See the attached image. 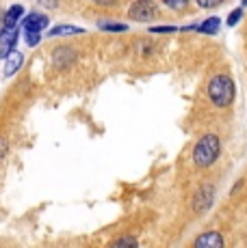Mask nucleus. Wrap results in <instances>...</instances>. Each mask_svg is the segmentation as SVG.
I'll use <instances>...</instances> for the list:
<instances>
[{"mask_svg": "<svg viewBox=\"0 0 247 248\" xmlns=\"http://www.w3.org/2000/svg\"><path fill=\"white\" fill-rule=\"evenodd\" d=\"M111 246H137L135 237H120V240H113Z\"/></svg>", "mask_w": 247, "mask_h": 248, "instance_id": "obj_16", "label": "nucleus"}, {"mask_svg": "<svg viewBox=\"0 0 247 248\" xmlns=\"http://www.w3.org/2000/svg\"><path fill=\"white\" fill-rule=\"evenodd\" d=\"M7 138H0V160L4 158V154H7Z\"/></svg>", "mask_w": 247, "mask_h": 248, "instance_id": "obj_21", "label": "nucleus"}, {"mask_svg": "<svg viewBox=\"0 0 247 248\" xmlns=\"http://www.w3.org/2000/svg\"><path fill=\"white\" fill-rule=\"evenodd\" d=\"M96 4H102V7H108V4H115L117 0H93Z\"/></svg>", "mask_w": 247, "mask_h": 248, "instance_id": "obj_22", "label": "nucleus"}, {"mask_svg": "<svg viewBox=\"0 0 247 248\" xmlns=\"http://www.w3.org/2000/svg\"><path fill=\"white\" fill-rule=\"evenodd\" d=\"M241 16H243V9H241V7H239V9H234V11H232L230 16H228V26H234V24L241 20Z\"/></svg>", "mask_w": 247, "mask_h": 248, "instance_id": "obj_17", "label": "nucleus"}, {"mask_svg": "<svg viewBox=\"0 0 247 248\" xmlns=\"http://www.w3.org/2000/svg\"><path fill=\"white\" fill-rule=\"evenodd\" d=\"M24 65V56L20 54V52H11V54L7 56V65H4V76L7 78H11L16 71H20V67Z\"/></svg>", "mask_w": 247, "mask_h": 248, "instance_id": "obj_9", "label": "nucleus"}, {"mask_svg": "<svg viewBox=\"0 0 247 248\" xmlns=\"http://www.w3.org/2000/svg\"><path fill=\"white\" fill-rule=\"evenodd\" d=\"M243 4H247V0H243Z\"/></svg>", "mask_w": 247, "mask_h": 248, "instance_id": "obj_23", "label": "nucleus"}, {"mask_svg": "<svg viewBox=\"0 0 247 248\" xmlns=\"http://www.w3.org/2000/svg\"><path fill=\"white\" fill-rule=\"evenodd\" d=\"M221 154V140L217 134H204L193 147V164L197 169H208L217 162Z\"/></svg>", "mask_w": 247, "mask_h": 248, "instance_id": "obj_2", "label": "nucleus"}, {"mask_svg": "<svg viewBox=\"0 0 247 248\" xmlns=\"http://www.w3.org/2000/svg\"><path fill=\"white\" fill-rule=\"evenodd\" d=\"M76 59V50L74 47H56L54 52H52V65H54L56 69H63L68 67V65H72Z\"/></svg>", "mask_w": 247, "mask_h": 248, "instance_id": "obj_6", "label": "nucleus"}, {"mask_svg": "<svg viewBox=\"0 0 247 248\" xmlns=\"http://www.w3.org/2000/svg\"><path fill=\"white\" fill-rule=\"evenodd\" d=\"M48 26V17L44 13H31L24 17V31H33V32H41Z\"/></svg>", "mask_w": 247, "mask_h": 248, "instance_id": "obj_8", "label": "nucleus"}, {"mask_svg": "<svg viewBox=\"0 0 247 248\" xmlns=\"http://www.w3.org/2000/svg\"><path fill=\"white\" fill-rule=\"evenodd\" d=\"M100 28H102V31H111V32H124V31H128L126 24H117V22H100Z\"/></svg>", "mask_w": 247, "mask_h": 248, "instance_id": "obj_13", "label": "nucleus"}, {"mask_svg": "<svg viewBox=\"0 0 247 248\" xmlns=\"http://www.w3.org/2000/svg\"><path fill=\"white\" fill-rule=\"evenodd\" d=\"M26 44L28 46H37L39 44V32H33V31H26Z\"/></svg>", "mask_w": 247, "mask_h": 248, "instance_id": "obj_18", "label": "nucleus"}, {"mask_svg": "<svg viewBox=\"0 0 247 248\" xmlns=\"http://www.w3.org/2000/svg\"><path fill=\"white\" fill-rule=\"evenodd\" d=\"M160 2L165 4V7H169V9H174V11H182L184 7H187L191 0H160Z\"/></svg>", "mask_w": 247, "mask_h": 248, "instance_id": "obj_14", "label": "nucleus"}, {"mask_svg": "<svg viewBox=\"0 0 247 248\" xmlns=\"http://www.w3.org/2000/svg\"><path fill=\"white\" fill-rule=\"evenodd\" d=\"M159 16V7H156L152 0H137V2L130 4L128 9V17L137 22H150Z\"/></svg>", "mask_w": 247, "mask_h": 248, "instance_id": "obj_3", "label": "nucleus"}, {"mask_svg": "<svg viewBox=\"0 0 247 248\" xmlns=\"http://www.w3.org/2000/svg\"><path fill=\"white\" fill-rule=\"evenodd\" d=\"M206 95L212 106L217 108H230L234 104L236 84L230 78V74H215L206 84Z\"/></svg>", "mask_w": 247, "mask_h": 248, "instance_id": "obj_1", "label": "nucleus"}, {"mask_svg": "<svg viewBox=\"0 0 247 248\" xmlns=\"http://www.w3.org/2000/svg\"><path fill=\"white\" fill-rule=\"evenodd\" d=\"M39 4L46 9H56L59 7V0H39Z\"/></svg>", "mask_w": 247, "mask_h": 248, "instance_id": "obj_20", "label": "nucleus"}, {"mask_svg": "<svg viewBox=\"0 0 247 248\" xmlns=\"http://www.w3.org/2000/svg\"><path fill=\"white\" fill-rule=\"evenodd\" d=\"M215 186L212 184H206L202 186V188L195 192V197H193V212L197 214V216H202V214H206L208 209H211L212 201H215Z\"/></svg>", "mask_w": 247, "mask_h": 248, "instance_id": "obj_4", "label": "nucleus"}, {"mask_svg": "<svg viewBox=\"0 0 247 248\" xmlns=\"http://www.w3.org/2000/svg\"><path fill=\"white\" fill-rule=\"evenodd\" d=\"M193 246H199V248H219L223 246V237L219 231H206L202 233L199 237L193 240Z\"/></svg>", "mask_w": 247, "mask_h": 248, "instance_id": "obj_7", "label": "nucleus"}, {"mask_svg": "<svg viewBox=\"0 0 247 248\" xmlns=\"http://www.w3.org/2000/svg\"><path fill=\"white\" fill-rule=\"evenodd\" d=\"M219 17H208L204 24H199V26H195L197 32H206V35H215L217 31H219Z\"/></svg>", "mask_w": 247, "mask_h": 248, "instance_id": "obj_11", "label": "nucleus"}, {"mask_svg": "<svg viewBox=\"0 0 247 248\" xmlns=\"http://www.w3.org/2000/svg\"><path fill=\"white\" fill-rule=\"evenodd\" d=\"M152 32H174V31H178L176 26H154V28H150Z\"/></svg>", "mask_w": 247, "mask_h": 248, "instance_id": "obj_19", "label": "nucleus"}, {"mask_svg": "<svg viewBox=\"0 0 247 248\" xmlns=\"http://www.w3.org/2000/svg\"><path fill=\"white\" fill-rule=\"evenodd\" d=\"M83 32V28L78 26H65V24H61V26H54L48 31L50 37H59V35H80Z\"/></svg>", "mask_w": 247, "mask_h": 248, "instance_id": "obj_12", "label": "nucleus"}, {"mask_svg": "<svg viewBox=\"0 0 247 248\" xmlns=\"http://www.w3.org/2000/svg\"><path fill=\"white\" fill-rule=\"evenodd\" d=\"M195 2L199 9H215V7H219L221 2H226V0H195Z\"/></svg>", "mask_w": 247, "mask_h": 248, "instance_id": "obj_15", "label": "nucleus"}, {"mask_svg": "<svg viewBox=\"0 0 247 248\" xmlns=\"http://www.w3.org/2000/svg\"><path fill=\"white\" fill-rule=\"evenodd\" d=\"M18 44V26H2L0 28V59H7Z\"/></svg>", "mask_w": 247, "mask_h": 248, "instance_id": "obj_5", "label": "nucleus"}, {"mask_svg": "<svg viewBox=\"0 0 247 248\" xmlns=\"http://www.w3.org/2000/svg\"><path fill=\"white\" fill-rule=\"evenodd\" d=\"M22 13H24V7H22V4H13V7L2 16V26H18Z\"/></svg>", "mask_w": 247, "mask_h": 248, "instance_id": "obj_10", "label": "nucleus"}]
</instances>
